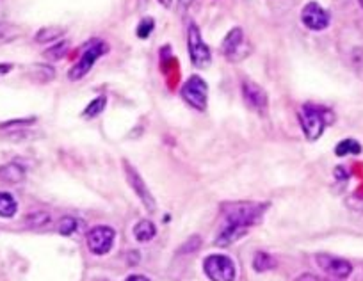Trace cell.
<instances>
[{
  "mask_svg": "<svg viewBox=\"0 0 363 281\" xmlns=\"http://www.w3.org/2000/svg\"><path fill=\"white\" fill-rule=\"evenodd\" d=\"M125 281H150V280L146 276H143V274H132V276H128Z\"/></svg>",
  "mask_w": 363,
  "mask_h": 281,
  "instance_id": "cell-26",
  "label": "cell"
},
{
  "mask_svg": "<svg viewBox=\"0 0 363 281\" xmlns=\"http://www.w3.org/2000/svg\"><path fill=\"white\" fill-rule=\"evenodd\" d=\"M123 169H125V176H127L128 185L134 189V193L138 194V197L141 200V203L145 205L146 210H148V212H155V208H157L155 197L152 196V193H150V189L146 187L145 180L141 178V175H139V173L132 168L130 162L127 161H123Z\"/></svg>",
  "mask_w": 363,
  "mask_h": 281,
  "instance_id": "cell-8",
  "label": "cell"
},
{
  "mask_svg": "<svg viewBox=\"0 0 363 281\" xmlns=\"http://www.w3.org/2000/svg\"><path fill=\"white\" fill-rule=\"evenodd\" d=\"M359 4H362V6H363V0H359Z\"/></svg>",
  "mask_w": 363,
  "mask_h": 281,
  "instance_id": "cell-28",
  "label": "cell"
},
{
  "mask_svg": "<svg viewBox=\"0 0 363 281\" xmlns=\"http://www.w3.org/2000/svg\"><path fill=\"white\" fill-rule=\"evenodd\" d=\"M265 208H267V205L264 203H246V201L223 205L226 226H239L250 230L255 223L260 221Z\"/></svg>",
  "mask_w": 363,
  "mask_h": 281,
  "instance_id": "cell-1",
  "label": "cell"
},
{
  "mask_svg": "<svg viewBox=\"0 0 363 281\" xmlns=\"http://www.w3.org/2000/svg\"><path fill=\"white\" fill-rule=\"evenodd\" d=\"M242 45V30L240 29H232L228 34H226L225 41H223L221 48L228 57H233V54H237Z\"/></svg>",
  "mask_w": 363,
  "mask_h": 281,
  "instance_id": "cell-14",
  "label": "cell"
},
{
  "mask_svg": "<svg viewBox=\"0 0 363 281\" xmlns=\"http://www.w3.org/2000/svg\"><path fill=\"white\" fill-rule=\"evenodd\" d=\"M106 102H107L106 96H99V98L93 100V102H91L89 105L86 107V110H84V113H82V116L84 117H95V116H99V114L104 110V107H106Z\"/></svg>",
  "mask_w": 363,
  "mask_h": 281,
  "instance_id": "cell-20",
  "label": "cell"
},
{
  "mask_svg": "<svg viewBox=\"0 0 363 281\" xmlns=\"http://www.w3.org/2000/svg\"><path fill=\"white\" fill-rule=\"evenodd\" d=\"M253 267L257 273H265V270L277 267V262H274V258H272L271 255H267V253H257V256H255L253 260Z\"/></svg>",
  "mask_w": 363,
  "mask_h": 281,
  "instance_id": "cell-17",
  "label": "cell"
},
{
  "mask_svg": "<svg viewBox=\"0 0 363 281\" xmlns=\"http://www.w3.org/2000/svg\"><path fill=\"white\" fill-rule=\"evenodd\" d=\"M50 221H52L50 214L34 212V214H29V216H27L26 223H27V226H30V228H45L50 224Z\"/></svg>",
  "mask_w": 363,
  "mask_h": 281,
  "instance_id": "cell-18",
  "label": "cell"
},
{
  "mask_svg": "<svg viewBox=\"0 0 363 281\" xmlns=\"http://www.w3.org/2000/svg\"><path fill=\"white\" fill-rule=\"evenodd\" d=\"M187 45H189V55L191 61L198 68H207L212 61L211 50H208L207 45L201 40L200 29H198L194 23L189 25V33H187Z\"/></svg>",
  "mask_w": 363,
  "mask_h": 281,
  "instance_id": "cell-7",
  "label": "cell"
},
{
  "mask_svg": "<svg viewBox=\"0 0 363 281\" xmlns=\"http://www.w3.org/2000/svg\"><path fill=\"white\" fill-rule=\"evenodd\" d=\"M20 34V30L15 25H9V23H0V45L8 43V41L15 40Z\"/></svg>",
  "mask_w": 363,
  "mask_h": 281,
  "instance_id": "cell-22",
  "label": "cell"
},
{
  "mask_svg": "<svg viewBox=\"0 0 363 281\" xmlns=\"http://www.w3.org/2000/svg\"><path fill=\"white\" fill-rule=\"evenodd\" d=\"M242 95L251 109L264 110L265 107H267V95H265L264 89H262L260 86L255 84V82H242Z\"/></svg>",
  "mask_w": 363,
  "mask_h": 281,
  "instance_id": "cell-11",
  "label": "cell"
},
{
  "mask_svg": "<svg viewBox=\"0 0 363 281\" xmlns=\"http://www.w3.org/2000/svg\"><path fill=\"white\" fill-rule=\"evenodd\" d=\"M62 33H65V30H62L61 27H48V29H43L38 33L36 41H40V43H47V41L57 40L59 36H62Z\"/></svg>",
  "mask_w": 363,
  "mask_h": 281,
  "instance_id": "cell-21",
  "label": "cell"
},
{
  "mask_svg": "<svg viewBox=\"0 0 363 281\" xmlns=\"http://www.w3.org/2000/svg\"><path fill=\"white\" fill-rule=\"evenodd\" d=\"M178 2H180V9H187L191 4H193L194 0H178Z\"/></svg>",
  "mask_w": 363,
  "mask_h": 281,
  "instance_id": "cell-27",
  "label": "cell"
},
{
  "mask_svg": "<svg viewBox=\"0 0 363 281\" xmlns=\"http://www.w3.org/2000/svg\"><path fill=\"white\" fill-rule=\"evenodd\" d=\"M203 270L211 281H235L237 270L232 258L225 255H211L205 258Z\"/></svg>",
  "mask_w": 363,
  "mask_h": 281,
  "instance_id": "cell-3",
  "label": "cell"
},
{
  "mask_svg": "<svg viewBox=\"0 0 363 281\" xmlns=\"http://www.w3.org/2000/svg\"><path fill=\"white\" fill-rule=\"evenodd\" d=\"M26 178V169L22 168L20 164H6L0 168V180L6 183H18Z\"/></svg>",
  "mask_w": 363,
  "mask_h": 281,
  "instance_id": "cell-12",
  "label": "cell"
},
{
  "mask_svg": "<svg viewBox=\"0 0 363 281\" xmlns=\"http://www.w3.org/2000/svg\"><path fill=\"white\" fill-rule=\"evenodd\" d=\"M182 98L186 100L191 107L198 110L207 109L208 88L207 82L201 77H191L182 88Z\"/></svg>",
  "mask_w": 363,
  "mask_h": 281,
  "instance_id": "cell-6",
  "label": "cell"
},
{
  "mask_svg": "<svg viewBox=\"0 0 363 281\" xmlns=\"http://www.w3.org/2000/svg\"><path fill=\"white\" fill-rule=\"evenodd\" d=\"M107 47L102 43V41H89V43L86 45V48H84L82 52V57L79 59V62H77L75 66H73L72 69H69L68 77L72 79V81H79V79H82L84 75L89 71L91 68H93V64L96 62V59L100 57V55L106 54Z\"/></svg>",
  "mask_w": 363,
  "mask_h": 281,
  "instance_id": "cell-4",
  "label": "cell"
},
{
  "mask_svg": "<svg viewBox=\"0 0 363 281\" xmlns=\"http://www.w3.org/2000/svg\"><path fill=\"white\" fill-rule=\"evenodd\" d=\"M116 231L111 226H95L87 231V248L93 255H107L113 249Z\"/></svg>",
  "mask_w": 363,
  "mask_h": 281,
  "instance_id": "cell-5",
  "label": "cell"
},
{
  "mask_svg": "<svg viewBox=\"0 0 363 281\" xmlns=\"http://www.w3.org/2000/svg\"><path fill=\"white\" fill-rule=\"evenodd\" d=\"M153 25H155V23H153L152 18L143 20L141 25L138 27V36L139 38H148V34L153 30Z\"/></svg>",
  "mask_w": 363,
  "mask_h": 281,
  "instance_id": "cell-24",
  "label": "cell"
},
{
  "mask_svg": "<svg viewBox=\"0 0 363 281\" xmlns=\"http://www.w3.org/2000/svg\"><path fill=\"white\" fill-rule=\"evenodd\" d=\"M328 110L323 107H317L313 103H305L299 110V121H301L303 132H305L306 139L315 141L323 135L324 128H326Z\"/></svg>",
  "mask_w": 363,
  "mask_h": 281,
  "instance_id": "cell-2",
  "label": "cell"
},
{
  "mask_svg": "<svg viewBox=\"0 0 363 281\" xmlns=\"http://www.w3.org/2000/svg\"><path fill=\"white\" fill-rule=\"evenodd\" d=\"M157 235V228L152 221L143 219L134 226V237L138 242H150Z\"/></svg>",
  "mask_w": 363,
  "mask_h": 281,
  "instance_id": "cell-15",
  "label": "cell"
},
{
  "mask_svg": "<svg viewBox=\"0 0 363 281\" xmlns=\"http://www.w3.org/2000/svg\"><path fill=\"white\" fill-rule=\"evenodd\" d=\"M77 230V219L73 217H62L59 223V234L61 235H72Z\"/></svg>",
  "mask_w": 363,
  "mask_h": 281,
  "instance_id": "cell-23",
  "label": "cell"
},
{
  "mask_svg": "<svg viewBox=\"0 0 363 281\" xmlns=\"http://www.w3.org/2000/svg\"><path fill=\"white\" fill-rule=\"evenodd\" d=\"M246 234H247L246 228L225 226V230H223L221 234L218 235V239H216V246H221V248H225V246H230V244H233L235 241H239V239H242Z\"/></svg>",
  "mask_w": 363,
  "mask_h": 281,
  "instance_id": "cell-13",
  "label": "cell"
},
{
  "mask_svg": "<svg viewBox=\"0 0 363 281\" xmlns=\"http://www.w3.org/2000/svg\"><path fill=\"white\" fill-rule=\"evenodd\" d=\"M301 20L312 30H323L330 25V15L317 2H310V4L305 6L301 13Z\"/></svg>",
  "mask_w": 363,
  "mask_h": 281,
  "instance_id": "cell-10",
  "label": "cell"
},
{
  "mask_svg": "<svg viewBox=\"0 0 363 281\" xmlns=\"http://www.w3.org/2000/svg\"><path fill=\"white\" fill-rule=\"evenodd\" d=\"M317 265L324 270L330 276L338 277V280H345V277L351 276L352 273V265L344 258H338V256H331V255H317Z\"/></svg>",
  "mask_w": 363,
  "mask_h": 281,
  "instance_id": "cell-9",
  "label": "cell"
},
{
  "mask_svg": "<svg viewBox=\"0 0 363 281\" xmlns=\"http://www.w3.org/2000/svg\"><path fill=\"white\" fill-rule=\"evenodd\" d=\"M362 151V147H359L356 141H352V139H345V141H342V143L337 144V150H335V154L338 155V157H344V155H351V154H359Z\"/></svg>",
  "mask_w": 363,
  "mask_h": 281,
  "instance_id": "cell-19",
  "label": "cell"
},
{
  "mask_svg": "<svg viewBox=\"0 0 363 281\" xmlns=\"http://www.w3.org/2000/svg\"><path fill=\"white\" fill-rule=\"evenodd\" d=\"M18 210V203L9 193H0V217H13Z\"/></svg>",
  "mask_w": 363,
  "mask_h": 281,
  "instance_id": "cell-16",
  "label": "cell"
},
{
  "mask_svg": "<svg viewBox=\"0 0 363 281\" xmlns=\"http://www.w3.org/2000/svg\"><path fill=\"white\" fill-rule=\"evenodd\" d=\"M66 47H68L66 43H59V45H55L54 48H50V50H47V54L45 55H47L48 59H61L62 55H65Z\"/></svg>",
  "mask_w": 363,
  "mask_h": 281,
  "instance_id": "cell-25",
  "label": "cell"
}]
</instances>
